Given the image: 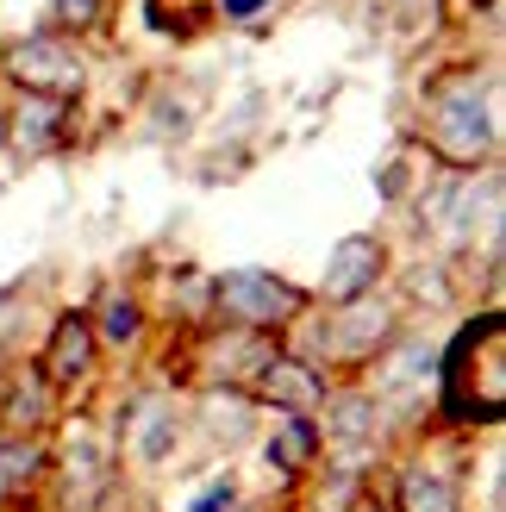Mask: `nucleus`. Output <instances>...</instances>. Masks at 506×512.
<instances>
[{"instance_id": "dca6fc26", "label": "nucleus", "mask_w": 506, "mask_h": 512, "mask_svg": "<svg viewBox=\"0 0 506 512\" xmlns=\"http://www.w3.org/2000/svg\"><path fill=\"white\" fill-rule=\"evenodd\" d=\"M163 450H169V419H163V413H150L144 438H138V456H163Z\"/></svg>"}, {"instance_id": "0eeeda50", "label": "nucleus", "mask_w": 506, "mask_h": 512, "mask_svg": "<svg viewBox=\"0 0 506 512\" xmlns=\"http://www.w3.org/2000/svg\"><path fill=\"white\" fill-rule=\"evenodd\" d=\"M263 394L269 400H282V406H294V413H307V406H319V375L307 369V363H269L263 369Z\"/></svg>"}, {"instance_id": "f8f14e48", "label": "nucleus", "mask_w": 506, "mask_h": 512, "mask_svg": "<svg viewBox=\"0 0 506 512\" xmlns=\"http://www.w3.org/2000/svg\"><path fill=\"white\" fill-rule=\"evenodd\" d=\"M32 469H38V450H32V444H0V494L19 488Z\"/></svg>"}, {"instance_id": "2eb2a0df", "label": "nucleus", "mask_w": 506, "mask_h": 512, "mask_svg": "<svg viewBox=\"0 0 506 512\" xmlns=\"http://www.w3.org/2000/svg\"><path fill=\"white\" fill-rule=\"evenodd\" d=\"M7 413H13V425H38L44 419V388H19Z\"/></svg>"}, {"instance_id": "aec40b11", "label": "nucleus", "mask_w": 506, "mask_h": 512, "mask_svg": "<svg viewBox=\"0 0 506 512\" xmlns=\"http://www.w3.org/2000/svg\"><path fill=\"white\" fill-rule=\"evenodd\" d=\"M375 512H382V506H375Z\"/></svg>"}, {"instance_id": "423d86ee", "label": "nucleus", "mask_w": 506, "mask_h": 512, "mask_svg": "<svg viewBox=\"0 0 506 512\" xmlns=\"http://www.w3.org/2000/svg\"><path fill=\"white\" fill-rule=\"evenodd\" d=\"M88 356H94V331L82 319H63L57 325V338H50V356H44V375L50 381H75L88 369Z\"/></svg>"}, {"instance_id": "a211bd4d", "label": "nucleus", "mask_w": 506, "mask_h": 512, "mask_svg": "<svg viewBox=\"0 0 506 512\" xmlns=\"http://www.w3.org/2000/svg\"><path fill=\"white\" fill-rule=\"evenodd\" d=\"M219 506H232V481H219V488H207L194 500V512H219Z\"/></svg>"}, {"instance_id": "6e6552de", "label": "nucleus", "mask_w": 506, "mask_h": 512, "mask_svg": "<svg viewBox=\"0 0 506 512\" xmlns=\"http://www.w3.org/2000/svg\"><path fill=\"white\" fill-rule=\"evenodd\" d=\"M57 125H63V107H57V100H25L19 119H13V144H19V150H44L50 138H57Z\"/></svg>"}, {"instance_id": "1a4fd4ad", "label": "nucleus", "mask_w": 506, "mask_h": 512, "mask_svg": "<svg viewBox=\"0 0 506 512\" xmlns=\"http://www.w3.org/2000/svg\"><path fill=\"white\" fill-rule=\"evenodd\" d=\"M400 512H457V488L444 475H407L400 481Z\"/></svg>"}, {"instance_id": "f257e3e1", "label": "nucleus", "mask_w": 506, "mask_h": 512, "mask_svg": "<svg viewBox=\"0 0 506 512\" xmlns=\"http://www.w3.org/2000/svg\"><path fill=\"white\" fill-rule=\"evenodd\" d=\"M444 413L463 425H494L506 413V325L488 313L463 325L444 350Z\"/></svg>"}, {"instance_id": "9b49d317", "label": "nucleus", "mask_w": 506, "mask_h": 512, "mask_svg": "<svg viewBox=\"0 0 506 512\" xmlns=\"http://www.w3.org/2000/svg\"><path fill=\"white\" fill-rule=\"evenodd\" d=\"M382 338H388V313H382V306H375V313L363 306V313H350V319H344V331H338V350L363 356L369 344H382Z\"/></svg>"}, {"instance_id": "6ab92c4d", "label": "nucleus", "mask_w": 506, "mask_h": 512, "mask_svg": "<svg viewBox=\"0 0 506 512\" xmlns=\"http://www.w3.org/2000/svg\"><path fill=\"white\" fill-rule=\"evenodd\" d=\"M263 7V0H225V13H232V19H244V13H257Z\"/></svg>"}, {"instance_id": "20e7f679", "label": "nucleus", "mask_w": 506, "mask_h": 512, "mask_svg": "<svg viewBox=\"0 0 506 512\" xmlns=\"http://www.w3.org/2000/svg\"><path fill=\"white\" fill-rule=\"evenodd\" d=\"M219 306L232 319H244V325H275V319H288L300 306V294L282 288V281L263 275V269H238V275L219 281Z\"/></svg>"}, {"instance_id": "f03ea898", "label": "nucleus", "mask_w": 506, "mask_h": 512, "mask_svg": "<svg viewBox=\"0 0 506 512\" xmlns=\"http://www.w3.org/2000/svg\"><path fill=\"white\" fill-rule=\"evenodd\" d=\"M13 75H19V88H32L44 100H63L82 88V57L63 44V38H25L13 50Z\"/></svg>"}, {"instance_id": "39448f33", "label": "nucleus", "mask_w": 506, "mask_h": 512, "mask_svg": "<svg viewBox=\"0 0 506 512\" xmlns=\"http://www.w3.org/2000/svg\"><path fill=\"white\" fill-rule=\"evenodd\" d=\"M375 275H382V244H375V238H344L332 250V263H325V294H332V300H357Z\"/></svg>"}, {"instance_id": "f3484780", "label": "nucleus", "mask_w": 506, "mask_h": 512, "mask_svg": "<svg viewBox=\"0 0 506 512\" xmlns=\"http://www.w3.org/2000/svg\"><path fill=\"white\" fill-rule=\"evenodd\" d=\"M100 13V0H57V19H69V25H88Z\"/></svg>"}, {"instance_id": "4468645a", "label": "nucleus", "mask_w": 506, "mask_h": 512, "mask_svg": "<svg viewBox=\"0 0 506 512\" xmlns=\"http://www.w3.org/2000/svg\"><path fill=\"white\" fill-rule=\"evenodd\" d=\"M332 431L338 438H363L369 431V400H338L332 406Z\"/></svg>"}, {"instance_id": "ddd939ff", "label": "nucleus", "mask_w": 506, "mask_h": 512, "mask_svg": "<svg viewBox=\"0 0 506 512\" xmlns=\"http://www.w3.org/2000/svg\"><path fill=\"white\" fill-rule=\"evenodd\" d=\"M100 331H107L113 344H132V338H138V306H132V300H107V313H100Z\"/></svg>"}, {"instance_id": "9d476101", "label": "nucleus", "mask_w": 506, "mask_h": 512, "mask_svg": "<svg viewBox=\"0 0 506 512\" xmlns=\"http://www.w3.org/2000/svg\"><path fill=\"white\" fill-rule=\"evenodd\" d=\"M313 425L307 419H282V425H275V438H269V463H282V469H300V463H307V456H313Z\"/></svg>"}, {"instance_id": "7ed1b4c3", "label": "nucleus", "mask_w": 506, "mask_h": 512, "mask_svg": "<svg viewBox=\"0 0 506 512\" xmlns=\"http://www.w3.org/2000/svg\"><path fill=\"white\" fill-rule=\"evenodd\" d=\"M432 138L450 163H475L488 150V107H482V94L475 88H457V94H444L438 100V119H432Z\"/></svg>"}]
</instances>
